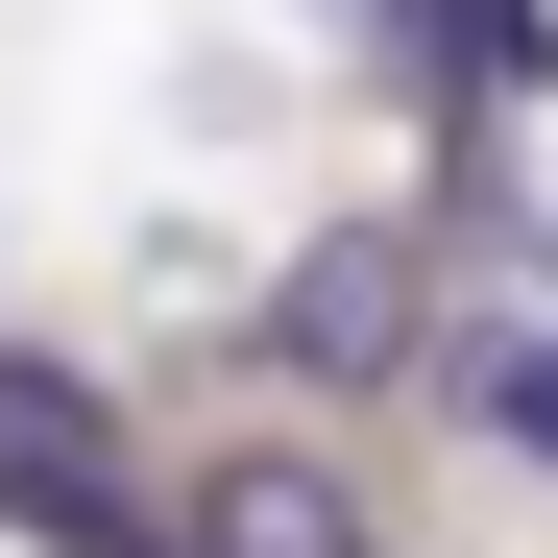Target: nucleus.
<instances>
[{
  "mask_svg": "<svg viewBox=\"0 0 558 558\" xmlns=\"http://www.w3.org/2000/svg\"><path fill=\"white\" fill-rule=\"evenodd\" d=\"M267 340H292V364H413V243H389V219H340L292 292H267Z\"/></svg>",
  "mask_w": 558,
  "mask_h": 558,
  "instance_id": "1",
  "label": "nucleus"
},
{
  "mask_svg": "<svg viewBox=\"0 0 558 558\" xmlns=\"http://www.w3.org/2000/svg\"><path fill=\"white\" fill-rule=\"evenodd\" d=\"M413 73L437 98H534V0H413Z\"/></svg>",
  "mask_w": 558,
  "mask_h": 558,
  "instance_id": "3",
  "label": "nucleus"
},
{
  "mask_svg": "<svg viewBox=\"0 0 558 558\" xmlns=\"http://www.w3.org/2000/svg\"><path fill=\"white\" fill-rule=\"evenodd\" d=\"M195 558H364V510L316 486V461H219V510H195Z\"/></svg>",
  "mask_w": 558,
  "mask_h": 558,
  "instance_id": "2",
  "label": "nucleus"
},
{
  "mask_svg": "<svg viewBox=\"0 0 558 558\" xmlns=\"http://www.w3.org/2000/svg\"><path fill=\"white\" fill-rule=\"evenodd\" d=\"M461 389H486V437L558 461V316H486V340H461Z\"/></svg>",
  "mask_w": 558,
  "mask_h": 558,
  "instance_id": "4",
  "label": "nucleus"
}]
</instances>
